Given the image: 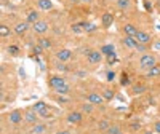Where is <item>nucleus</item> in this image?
<instances>
[{"label": "nucleus", "instance_id": "1", "mask_svg": "<svg viewBox=\"0 0 160 134\" xmlns=\"http://www.w3.org/2000/svg\"><path fill=\"white\" fill-rule=\"evenodd\" d=\"M157 64V59H155V56L154 55H142L141 58H139V67L141 69H151V67H154Z\"/></svg>", "mask_w": 160, "mask_h": 134}, {"label": "nucleus", "instance_id": "25", "mask_svg": "<svg viewBox=\"0 0 160 134\" xmlns=\"http://www.w3.org/2000/svg\"><path fill=\"white\" fill-rule=\"evenodd\" d=\"M72 31L75 34H80V32H83V22H78V24H72Z\"/></svg>", "mask_w": 160, "mask_h": 134}, {"label": "nucleus", "instance_id": "19", "mask_svg": "<svg viewBox=\"0 0 160 134\" xmlns=\"http://www.w3.org/2000/svg\"><path fill=\"white\" fill-rule=\"evenodd\" d=\"M160 75V64H155L148 70V77H158Z\"/></svg>", "mask_w": 160, "mask_h": 134}, {"label": "nucleus", "instance_id": "35", "mask_svg": "<svg viewBox=\"0 0 160 134\" xmlns=\"http://www.w3.org/2000/svg\"><path fill=\"white\" fill-rule=\"evenodd\" d=\"M106 77H108V80H109V82H112V80L115 78V72H111V70H109V72H108V75H106Z\"/></svg>", "mask_w": 160, "mask_h": 134}, {"label": "nucleus", "instance_id": "11", "mask_svg": "<svg viewBox=\"0 0 160 134\" xmlns=\"http://www.w3.org/2000/svg\"><path fill=\"white\" fill-rule=\"evenodd\" d=\"M82 113L80 112H71L69 115H68V122L69 123H72V125H78L80 122H82Z\"/></svg>", "mask_w": 160, "mask_h": 134}, {"label": "nucleus", "instance_id": "39", "mask_svg": "<svg viewBox=\"0 0 160 134\" xmlns=\"http://www.w3.org/2000/svg\"><path fill=\"white\" fill-rule=\"evenodd\" d=\"M131 128H133V129H139V128H141V125H139V123H133V125H131Z\"/></svg>", "mask_w": 160, "mask_h": 134}, {"label": "nucleus", "instance_id": "24", "mask_svg": "<svg viewBox=\"0 0 160 134\" xmlns=\"http://www.w3.org/2000/svg\"><path fill=\"white\" fill-rule=\"evenodd\" d=\"M102 98H104L106 101H111V99L114 98V91H112V89H104V91H102Z\"/></svg>", "mask_w": 160, "mask_h": 134}, {"label": "nucleus", "instance_id": "3", "mask_svg": "<svg viewBox=\"0 0 160 134\" xmlns=\"http://www.w3.org/2000/svg\"><path fill=\"white\" fill-rule=\"evenodd\" d=\"M87 59H88L90 64H98L102 59V53L101 51H96V50H88L87 51Z\"/></svg>", "mask_w": 160, "mask_h": 134}, {"label": "nucleus", "instance_id": "21", "mask_svg": "<svg viewBox=\"0 0 160 134\" xmlns=\"http://www.w3.org/2000/svg\"><path fill=\"white\" fill-rule=\"evenodd\" d=\"M38 45L42 46L43 50H50V48H51V42H50L48 38H40V40H38Z\"/></svg>", "mask_w": 160, "mask_h": 134}, {"label": "nucleus", "instance_id": "10", "mask_svg": "<svg viewBox=\"0 0 160 134\" xmlns=\"http://www.w3.org/2000/svg\"><path fill=\"white\" fill-rule=\"evenodd\" d=\"M62 85H66V80L62 78V77H51L50 78V86L53 88V89H56V88H59V86H62Z\"/></svg>", "mask_w": 160, "mask_h": 134}, {"label": "nucleus", "instance_id": "37", "mask_svg": "<svg viewBox=\"0 0 160 134\" xmlns=\"http://www.w3.org/2000/svg\"><path fill=\"white\" fill-rule=\"evenodd\" d=\"M108 61H109L111 64H112V62L115 61V55H114V53H112V55H109V56H108Z\"/></svg>", "mask_w": 160, "mask_h": 134}, {"label": "nucleus", "instance_id": "31", "mask_svg": "<svg viewBox=\"0 0 160 134\" xmlns=\"http://www.w3.org/2000/svg\"><path fill=\"white\" fill-rule=\"evenodd\" d=\"M144 91H146L144 86H135L133 88V93H135V94H139V93H144Z\"/></svg>", "mask_w": 160, "mask_h": 134}, {"label": "nucleus", "instance_id": "36", "mask_svg": "<svg viewBox=\"0 0 160 134\" xmlns=\"http://www.w3.org/2000/svg\"><path fill=\"white\" fill-rule=\"evenodd\" d=\"M58 69H59V70H62V72H68V70H69V69H68V67H66L64 64H61V62L58 64Z\"/></svg>", "mask_w": 160, "mask_h": 134}, {"label": "nucleus", "instance_id": "23", "mask_svg": "<svg viewBox=\"0 0 160 134\" xmlns=\"http://www.w3.org/2000/svg\"><path fill=\"white\" fill-rule=\"evenodd\" d=\"M117 7L120 10H127L130 7V0H117Z\"/></svg>", "mask_w": 160, "mask_h": 134}, {"label": "nucleus", "instance_id": "16", "mask_svg": "<svg viewBox=\"0 0 160 134\" xmlns=\"http://www.w3.org/2000/svg\"><path fill=\"white\" fill-rule=\"evenodd\" d=\"M123 45H125L127 48H136V46H138V42H136V38H135V37H127V35H125V38H123Z\"/></svg>", "mask_w": 160, "mask_h": 134}, {"label": "nucleus", "instance_id": "28", "mask_svg": "<svg viewBox=\"0 0 160 134\" xmlns=\"http://www.w3.org/2000/svg\"><path fill=\"white\" fill-rule=\"evenodd\" d=\"M83 29L87 32H93V31H96V26L91 24V22H83Z\"/></svg>", "mask_w": 160, "mask_h": 134}, {"label": "nucleus", "instance_id": "17", "mask_svg": "<svg viewBox=\"0 0 160 134\" xmlns=\"http://www.w3.org/2000/svg\"><path fill=\"white\" fill-rule=\"evenodd\" d=\"M26 21H28L29 24H35L37 21H40L38 19V13L37 11H29V15H28V18H26Z\"/></svg>", "mask_w": 160, "mask_h": 134}, {"label": "nucleus", "instance_id": "26", "mask_svg": "<svg viewBox=\"0 0 160 134\" xmlns=\"http://www.w3.org/2000/svg\"><path fill=\"white\" fill-rule=\"evenodd\" d=\"M0 35H2V37H8L10 35V27H8V26H0Z\"/></svg>", "mask_w": 160, "mask_h": 134}, {"label": "nucleus", "instance_id": "20", "mask_svg": "<svg viewBox=\"0 0 160 134\" xmlns=\"http://www.w3.org/2000/svg\"><path fill=\"white\" fill-rule=\"evenodd\" d=\"M102 55H106V56H109V55H112L114 53V45H104L101 50H99Z\"/></svg>", "mask_w": 160, "mask_h": 134}, {"label": "nucleus", "instance_id": "4", "mask_svg": "<svg viewBox=\"0 0 160 134\" xmlns=\"http://www.w3.org/2000/svg\"><path fill=\"white\" fill-rule=\"evenodd\" d=\"M32 29H34V32L35 34H45V32H48V22H45V21H37L35 24H32Z\"/></svg>", "mask_w": 160, "mask_h": 134}, {"label": "nucleus", "instance_id": "2", "mask_svg": "<svg viewBox=\"0 0 160 134\" xmlns=\"http://www.w3.org/2000/svg\"><path fill=\"white\" fill-rule=\"evenodd\" d=\"M32 110H35L40 117H43V118H48L50 117V110H48V107L43 101H38L32 105Z\"/></svg>", "mask_w": 160, "mask_h": 134}, {"label": "nucleus", "instance_id": "29", "mask_svg": "<svg viewBox=\"0 0 160 134\" xmlns=\"http://www.w3.org/2000/svg\"><path fill=\"white\" fill-rule=\"evenodd\" d=\"M82 112H85V113H91V112H93V104H91V102L83 104V105H82Z\"/></svg>", "mask_w": 160, "mask_h": 134}, {"label": "nucleus", "instance_id": "6", "mask_svg": "<svg viewBox=\"0 0 160 134\" xmlns=\"http://www.w3.org/2000/svg\"><path fill=\"white\" fill-rule=\"evenodd\" d=\"M56 58L59 62H66V61H69L72 58V51L71 50H59L56 53Z\"/></svg>", "mask_w": 160, "mask_h": 134}, {"label": "nucleus", "instance_id": "32", "mask_svg": "<svg viewBox=\"0 0 160 134\" xmlns=\"http://www.w3.org/2000/svg\"><path fill=\"white\" fill-rule=\"evenodd\" d=\"M42 51H43V48L40 46V45H35L34 46V53H35V55H42Z\"/></svg>", "mask_w": 160, "mask_h": 134}, {"label": "nucleus", "instance_id": "38", "mask_svg": "<svg viewBox=\"0 0 160 134\" xmlns=\"http://www.w3.org/2000/svg\"><path fill=\"white\" fill-rule=\"evenodd\" d=\"M154 129H155V132H157V134H160V122H157V123H155Z\"/></svg>", "mask_w": 160, "mask_h": 134}, {"label": "nucleus", "instance_id": "18", "mask_svg": "<svg viewBox=\"0 0 160 134\" xmlns=\"http://www.w3.org/2000/svg\"><path fill=\"white\" fill-rule=\"evenodd\" d=\"M47 131V126L45 125H42V123H37V125H34V128H32V134H43Z\"/></svg>", "mask_w": 160, "mask_h": 134}, {"label": "nucleus", "instance_id": "9", "mask_svg": "<svg viewBox=\"0 0 160 134\" xmlns=\"http://www.w3.org/2000/svg\"><path fill=\"white\" fill-rule=\"evenodd\" d=\"M8 120H10V123L18 125V123H21V122H22V113H21L19 110H13V112H10Z\"/></svg>", "mask_w": 160, "mask_h": 134}, {"label": "nucleus", "instance_id": "40", "mask_svg": "<svg viewBox=\"0 0 160 134\" xmlns=\"http://www.w3.org/2000/svg\"><path fill=\"white\" fill-rule=\"evenodd\" d=\"M56 134H71V132H69V131H58Z\"/></svg>", "mask_w": 160, "mask_h": 134}, {"label": "nucleus", "instance_id": "14", "mask_svg": "<svg viewBox=\"0 0 160 134\" xmlns=\"http://www.w3.org/2000/svg\"><path fill=\"white\" fill-rule=\"evenodd\" d=\"M123 31H125V35H127V37H136V34L139 32L138 27H135L133 24H125Z\"/></svg>", "mask_w": 160, "mask_h": 134}, {"label": "nucleus", "instance_id": "7", "mask_svg": "<svg viewBox=\"0 0 160 134\" xmlns=\"http://www.w3.org/2000/svg\"><path fill=\"white\" fill-rule=\"evenodd\" d=\"M104 101L106 99L102 98V94H98V93H90V94H88V102H91L93 105H99Z\"/></svg>", "mask_w": 160, "mask_h": 134}, {"label": "nucleus", "instance_id": "33", "mask_svg": "<svg viewBox=\"0 0 160 134\" xmlns=\"http://www.w3.org/2000/svg\"><path fill=\"white\" fill-rule=\"evenodd\" d=\"M120 83H122L123 86H125V85H130V80H128V77H127L125 74H123V77H122V82H120Z\"/></svg>", "mask_w": 160, "mask_h": 134}, {"label": "nucleus", "instance_id": "12", "mask_svg": "<svg viewBox=\"0 0 160 134\" xmlns=\"http://www.w3.org/2000/svg\"><path fill=\"white\" fill-rule=\"evenodd\" d=\"M28 29H29V22H28V21L18 22V24L15 26V32H16L18 35H24L26 32H28Z\"/></svg>", "mask_w": 160, "mask_h": 134}, {"label": "nucleus", "instance_id": "34", "mask_svg": "<svg viewBox=\"0 0 160 134\" xmlns=\"http://www.w3.org/2000/svg\"><path fill=\"white\" fill-rule=\"evenodd\" d=\"M8 53H11V55H18V48L16 46H8Z\"/></svg>", "mask_w": 160, "mask_h": 134}, {"label": "nucleus", "instance_id": "41", "mask_svg": "<svg viewBox=\"0 0 160 134\" xmlns=\"http://www.w3.org/2000/svg\"><path fill=\"white\" fill-rule=\"evenodd\" d=\"M80 2H91V0H80Z\"/></svg>", "mask_w": 160, "mask_h": 134}, {"label": "nucleus", "instance_id": "27", "mask_svg": "<svg viewBox=\"0 0 160 134\" xmlns=\"http://www.w3.org/2000/svg\"><path fill=\"white\" fill-rule=\"evenodd\" d=\"M108 134H122V129H120V126H109Z\"/></svg>", "mask_w": 160, "mask_h": 134}, {"label": "nucleus", "instance_id": "13", "mask_svg": "<svg viewBox=\"0 0 160 134\" xmlns=\"http://www.w3.org/2000/svg\"><path fill=\"white\" fill-rule=\"evenodd\" d=\"M37 7L43 11H50L53 8V2L51 0H37Z\"/></svg>", "mask_w": 160, "mask_h": 134}, {"label": "nucleus", "instance_id": "8", "mask_svg": "<svg viewBox=\"0 0 160 134\" xmlns=\"http://www.w3.org/2000/svg\"><path fill=\"white\" fill-rule=\"evenodd\" d=\"M135 38H136L138 43H142V45H148V43L151 42V35H149L148 32H144V31H139Z\"/></svg>", "mask_w": 160, "mask_h": 134}, {"label": "nucleus", "instance_id": "5", "mask_svg": "<svg viewBox=\"0 0 160 134\" xmlns=\"http://www.w3.org/2000/svg\"><path fill=\"white\" fill-rule=\"evenodd\" d=\"M24 120H26L29 125H37V123H38V113L31 109V110H28V112L24 113Z\"/></svg>", "mask_w": 160, "mask_h": 134}, {"label": "nucleus", "instance_id": "22", "mask_svg": "<svg viewBox=\"0 0 160 134\" xmlns=\"http://www.w3.org/2000/svg\"><path fill=\"white\" fill-rule=\"evenodd\" d=\"M55 91L58 93V94H68V93L71 91V88H69V85H68V83H66V85H62V86H59V88H56Z\"/></svg>", "mask_w": 160, "mask_h": 134}, {"label": "nucleus", "instance_id": "30", "mask_svg": "<svg viewBox=\"0 0 160 134\" xmlns=\"http://www.w3.org/2000/svg\"><path fill=\"white\" fill-rule=\"evenodd\" d=\"M99 129H104V131H108L109 129V123L108 122H106V120H102V122H99Z\"/></svg>", "mask_w": 160, "mask_h": 134}, {"label": "nucleus", "instance_id": "15", "mask_svg": "<svg viewBox=\"0 0 160 134\" xmlns=\"http://www.w3.org/2000/svg\"><path fill=\"white\" fill-rule=\"evenodd\" d=\"M101 22H102L104 27H109V26H112V22H114V16L111 15V13H104L102 18H101Z\"/></svg>", "mask_w": 160, "mask_h": 134}, {"label": "nucleus", "instance_id": "42", "mask_svg": "<svg viewBox=\"0 0 160 134\" xmlns=\"http://www.w3.org/2000/svg\"><path fill=\"white\" fill-rule=\"evenodd\" d=\"M71 2H78V0H71Z\"/></svg>", "mask_w": 160, "mask_h": 134}]
</instances>
